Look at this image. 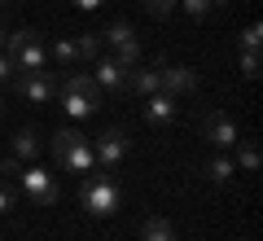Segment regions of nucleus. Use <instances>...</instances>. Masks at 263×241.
Wrapping results in <instances>:
<instances>
[{
	"label": "nucleus",
	"instance_id": "30",
	"mask_svg": "<svg viewBox=\"0 0 263 241\" xmlns=\"http://www.w3.org/2000/svg\"><path fill=\"white\" fill-rule=\"evenodd\" d=\"M0 110H5V105H0Z\"/></svg>",
	"mask_w": 263,
	"mask_h": 241
},
{
	"label": "nucleus",
	"instance_id": "13",
	"mask_svg": "<svg viewBox=\"0 0 263 241\" xmlns=\"http://www.w3.org/2000/svg\"><path fill=\"white\" fill-rule=\"evenodd\" d=\"M145 119H149L154 127H158V123H171L176 119V101H171L167 92H149L145 97Z\"/></svg>",
	"mask_w": 263,
	"mask_h": 241
},
{
	"label": "nucleus",
	"instance_id": "8",
	"mask_svg": "<svg viewBox=\"0 0 263 241\" xmlns=\"http://www.w3.org/2000/svg\"><path fill=\"white\" fill-rule=\"evenodd\" d=\"M127 145H132V140H127V132H123V127H110V132H101V136H97L92 158L101 162L105 171H114V167L123 162V154H127Z\"/></svg>",
	"mask_w": 263,
	"mask_h": 241
},
{
	"label": "nucleus",
	"instance_id": "1",
	"mask_svg": "<svg viewBox=\"0 0 263 241\" xmlns=\"http://www.w3.org/2000/svg\"><path fill=\"white\" fill-rule=\"evenodd\" d=\"M79 202L97 219H110V215L123 211V184L114 176H84L79 180Z\"/></svg>",
	"mask_w": 263,
	"mask_h": 241
},
{
	"label": "nucleus",
	"instance_id": "27",
	"mask_svg": "<svg viewBox=\"0 0 263 241\" xmlns=\"http://www.w3.org/2000/svg\"><path fill=\"white\" fill-rule=\"evenodd\" d=\"M75 5H79V9H88V13H92V9H101L105 0H75Z\"/></svg>",
	"mask_w": 263,
	"mask_h": 241
},
{
	"label": "nucleus",
	"instance_id": "7",
	"mask_svg": "<svg viewBox=\"0 0 263 241\" xmlns=\"http://www.w3.org/2000/svg\"><path fill=\"white\" fill-rule=\"evenodd\" d=\"M18 189H22L35 206H57V184H53V176H48L44 167H27V171L18 176Z\"/></svg>",
	"mask_w": 263,
	"mask_h": 241
},
{
	"label": "nucleus",
	"instance_id": "21",
	"mask_svg": "<svg viewBox=\"0 0 263 241\" xmlns=\"http://www.w3.org/2000/svg\"><path fill=\"white\" fill-rule=\"evenodd\" d=\"M241 75L259 79V48H241Z\"/></svg>",
	"mask_w": 263,
	"mask_h": 241
},
{
	"label": "nucleus",
	"instance_id": "19",
	"mask_svg": "<svg viewBox=\"0 0 263 241\" xmlns=\"http://www.w3.org/2000/svg\"><path fill=\"white\" fill-rule=\"evenodd\" d=\"M53 57H57L62 66H75V62H79V53H75V40H57V44H53Z\"/></svg>",
	"mask_w": 263,
	"mask_h": 241
},
{
	"label": "nucleus",
	"instance_id": "15",
	"mask_svg": "<svg viewBox=\"0 0 263 241\" xmlns=\"http://www.w3.org/2000/svg\"><path fill=\"white\" fill-rule=\"evenodd\" d=\"M35 154H40V132L35 127H22L18 136H13V158H18V162H31Z\"/></svg>",
	"mask_w": 263,
	"mask_h": 241
},
{
	"label": "nucleus",
	"instance_id": "10",
	"mask_svg": "<svg viewBox=\"0 0 263 241\" xmlns=\"http://www.w3.org/2000/svg\"><path fill=\"white\" fill-rule=\"evenodd\" d=\"M202 140H211L215 149H233L237 145V123L228 119L224 110H211L206 119H202Z\"/></svg>",
	"mask_w": 263,
	"mask_h": 241
},
{
	"label": "nucleus",
	"instance_id": "22",
	"mask_svg": "<svg viewBox=\"0 0 263 241\" xmlns=\"http://www.w3.org/2000/svg\"><path fill=\"white\" fill-rule=\"evenodd\" d=\"M145 9H149L154 18H171V13H176L180 5H176V0H145Z\"/></svg>",
	"mask_w": 263,
	"mask_h": 241
},
{
	"label": "nucleus",
	"instance_id": "2",
	"mask_svg": "<svg viewBox=\"0 0 263 241\" xmlns=\"http://www.w3.org/2000/svg\"><path fill=\"white\" fill-rule=\"evenodd\" d=\"M53 158H57V167H66L70 176H88L92 171V140L84 136V132H75V127H57V136H53Z\"/></svg>",
	"mask_w": 263,
	"mask_h": 241
},
{
	"label": "nucleus",
	"instance_id": "14",
	"mask_svg": "<svg viewBox=\"0 0 263 241\" xmlns=\"http://www.w3.org/2000/svg\"><path fill=\"white\" fill-rule=\"evenodd\" d=\"M202 176H206V180H215V184H228V180L237 176V162H233L228 154H215V158L206 162V167H202Z\"/></svg>",
	"mask_w": 263,
	"mask_h": 241
},
{
	"label": "nucleus",
	"instance_id": "5",
	"mask_svg": "<svg viewBox=\"0 0 263 241\" xmlns=\"http://www.w3.org/2000/svg\"><path fill=\"white\" fill-rule=\"evenodd\" d=\"M13 88H18L31 105H44L48 97L57 92V79H53V70H13Z\"/></svg>",
	"mask_w": 263,
	"mask_h": 241
},
{
	"label": "nucleus",
	"instance_id": "12",
	"mask_svg": "<svg viewBox=\"0 0 263 241\" xmlns=\"http://www.w3.org/2000/svg\"><path fill=\"white\" fill-rule=\"evenodd\" d=\"M127 92H158V66H127Z\"/></svg>",
	"mask_w": 263,
	"mask_h": 241
},
{
	"label": "nucleus",
	"instance_id": "11",
	"mask_svg": "<svg viewBox=\"0 0 263 241\" xmlns=\"http://www.w3.org/2000/svg\"><path fill=\"white\" fill-rule=\"evenodd\" d=\"M97 88L101 92H110V97H123L127 92V66H119L114 57H97Z\"/></svg>",
	"mask_w": 263,
	"mask_h": 241
},
{
	"label": "nucleus",
	"instance_id": "3",
	"mask_svg": "<svg viewBox=\"0 0 263 241\" xmlns=\"http://www.w3.org/2000/svg\"><path fill=\"white\" fill-rule=\"evenodd\" d=\"M57 92H62V110L70 114V119H88V114L101 105V88H97V79H92L88 70L66 75Z\"/></svg>",
	"mask_w": 263,
	"mask_h": 241
},
{
	"label": "nucleus",
	"instance_id": "20",
	"mask_svg": "<svg viewBox=\"0 0 263 241\" xmlns=\"http://www.w3.org/2000/svg\"><path fill=\"white\" fill-rule=\"evenodd\" d=\"M18 176H22V162L18 158H5V162H0V180H5L9 189H18Z\"/></svg>",
	"mask_w": 263,
	"mask_h": 241
},
{
	"label": "nucleus",
	"instance_id": "9",
	"mask_svg": "<svg viewBox=\"0 0 263 241\" xmlns=\"http://www.w3.org/2000/svg\"><path fill=\"white\" fill-rule=\"evenodd\" d=\"M158 92H167V97H189V92H197V70L158 62Z\"/></svg>",
	"mask_w": 263,
	"mask_h": 241
},
{
	"label": "nucleus",
	"instance_id": "26",
	"mask_svg": "<svg viewBox=\"0 0 263 241\" xmlns=\"http://www.w3.org/2000/svg\"><path fill=\"white\" fill-rule=\"evenodd\" d=\"M13 70H18V66L9 62V53H0V84H5V79H13Z\"/></svg>",
	"mask_w": 263,
	"mask_h": 241
},
{
	"label": "nucleus",
	"instance_id": "6",
	"mask_svg": "<svg viewBox=\"0 0 263 241\" xmlns=\"http://www.w3.org/2000/svg\"><path fill=\"white\" fill-rule=\"evenodd\" d=\"M101 44L114 48V62L119 66H136L141 62V40H136V31H132L127 22H114V27L101 35Z\"/></svg>",
	"mask_w": 263,
	"mask_h": 241
},
{
	"label": "nucleus",
	"instance_id": "16",
	"mask_svg": "<svg viewBox=\"0 0 263 241\" xmlns=\"http://www.w3.org/2000/svg\"><path fill=\"white\" fill-rule=\"evenodd\" d=\"M141 241H176V228H171V224L162 219V215H154V219H145Z\"/></svg>",
	"mask_w": 263,
	"mask_h": 241
},
{
	"label": "nucleus",
	"instance_id": "28",
	"mask_svg": "<svg viewBox=\"0 0 263 241\" xmlns=\"http://www.w3.org/2000/svg\"><path fill=\"white\" fill-rule=\"evenodd\" d=\"M5 44H9V31H5V27H0V53H5Z\"/></svg>",
	"mask_w": 263,
	"mask_h": 241
},
{
	"label": "nucleus",
	"instance_id": "25",
	"mask_svg": "<svg viewBox=\"0 0 263 241\" xmlns=\"http://www.w3.org/2000/svg\"><path fill=\"white\" fill-rule=\"evenodd\" d=\"M13 197H18V189L0 184V215H5V211H13Z\"/></svg>",
	"mask_w": 263,
	"mask_h": 241
},
{
	"label": "nucleus",
	"instance_id": "29",
	"mask_svg": "<svg viewBox=\"0 0 263 241\" xmlns=\"http://www.w3.org/2000/svg\"><path fill=\"white\" fill-rule=\"evenodd\" d=\"M211 5H233V0H211Z\"/></svg>",
	"mask_w": 263,
	"mask_h": 241
},
{
	"label": "nucleus",
	"instance_id": "24",
	"mask_svg": "<svg viewBox=\"0 0 263 241\" xmlns=\"http://www.w3.org/2000/svg\"><path fill=\"white\" fill-rule=\"evenodd\" d=\"M259 44H263V27H259V22H250V27L241 31V48H259Z\"/></svg>",
	"mask_w": 263,
	"mask_h": 241
},
{
	"label": "nucleus",
	"instance_id": "18",
	"mask_svg": "<svg viewBox=\"0 0 263 241\" xmlns=\"http://www.w3.org/2000/svg\"><path fill=\"white\" fill-rule=\"evenodd\" d=\"M237 162H241V171H259V145L254 140H237Z\"/></svg>",
	"mask_w": 263,
	"mask_h": 241
},
{
	"label": "nucleus",
	"instance_id": "4",
	"mask_svg": "<svg viewBox=\"0 0 263 241\" xmlns=\"http://www.w3.org/2000/svg\"><path fill=\"white\" fill-rule=\"evenodd\" d=\"M9 62L18 70H44V35L40 31H9V44H5Z\"/></svg>",
	"mask_w": 263,
	"mask_h": 241
},
{
	"label": "nucleus",
	"instance_id": "17",
	"mask_svg": "<svg viewBox=\"0 0 263 241\" xmlns=\"http://www.w3.org/2000/svg\"><path fill=\"white\" fill-rule=\"evenodd\" d=\"M75 53H79V62H92V57L101 53V35H97V31H84V35L75 40Z\"/></svg>",
	"mask_w": 263,
	"mask_h": 241
},
{
	"label": "nucleus",
	"instance_id": "23",
	"mask_svg": "<svg viewBox=\"0 0 263 241\" xmlns=\"http://www.w3.org/2000/svg\"><path fill=\"white\" fill-rule=\"evenodd\" d=\"M176 5L184 13H193V18H206V13H211V0H176Z\"/></svg>",
	"mask_w": 263,
	"mask_h": 241
}]
</instances>
